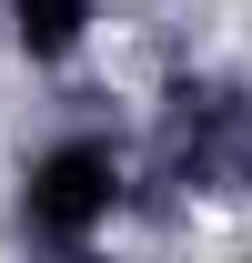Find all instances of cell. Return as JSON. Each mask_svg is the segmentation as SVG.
<instances>
[{"instance_id": "obj_1", "label": "cell", "mask_w": 252, "mask_h": 263, "mask_svg": "<svg viewBox=\"0 0 252 263\" xmlns=\"http://www.w3.org/2000/svg\"><path fill=\"white\" fill-rule=\"evenodd\" d=\"M161 182L212 202H252V101L232 81H182L161 101Z\"/></svg>"}, {"instance_id": "obj_2", "label": "cell", "mask_w": 252, "mask_h": 263, "mask_svg": "<svg viewBox=\"0 0 252 263\" xmlns=\"http://www.w3.org/2000/svg\"><path fill=\"white\" fill-rule=\"evenodd\" d=\"M111 202H121V152L91 142V132H71V142H51V152L31 162V182H20V223H31L40 243H81V233L111 223Z\"/></svg>"}, {"instance_id": "obj_3", "label": "cell", "mask_w": 252, "mask_h": 263, "mask_svg": "<svg viewBox=\"0 0 252 263\" xmlns=\"http://www.w3.org/2000/svg\"><path fill=\"white\" fill-rule=\"evenodd\" d=\"M10 31H20L31 61H61V51H81V31H91V0H10Z\"/></svg>"}]
</instances>
